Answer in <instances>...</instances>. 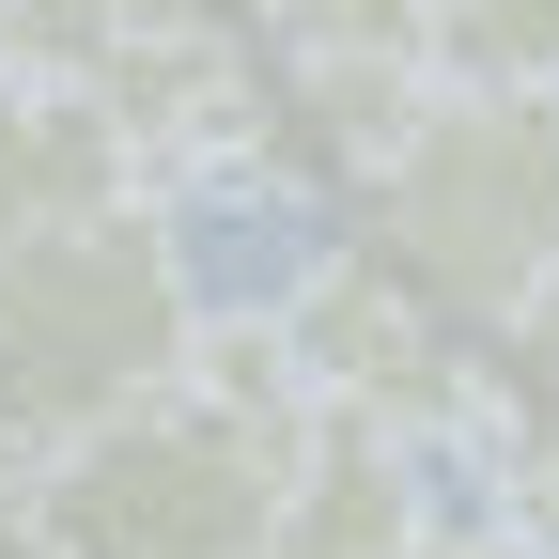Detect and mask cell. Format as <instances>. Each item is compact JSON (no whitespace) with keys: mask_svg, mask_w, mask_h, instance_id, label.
I'll use <instances>...</instances> for the list:
<instances>
[{"mask_svg":"<svg viewBox=\"0 0 559 559\" xmlns=\"http://www.w3.org/2000/svg\"><path fill=\"white\" fill-rule=\"evenodd\" d=\"M187 358H202V280L156 202L0 249V436H16V466H62L124 419H156Z\"/></svg>","mask_w":559,"mask_h":559,"instance_id":"obj_1","label":"cell"},{"mask_svg":"<svg viewBox=\"0 0 559 559\" xmlns=\"http://www.w3.org/2000/svg\"><path fill=\"white\" fill-rule=\"evenodd\" d=\"M358 249L436 296L466 342H498L528 296H559V94H451L404 124V156L358 187Z\"/></svg>","mask_w":559,"mask_h":559,"instance_id":"obj_2","label":"cell"},{"mask_svg":"<svg viewBox=\"0 0 559 559\" xmlns=\"http://www.w3.org/2000/svg\"><path fill=\"white\" fill-rule=\"evenodd\" d=\"M280 481H296V451H264L218 404L171 389L156 419L32 466V513H47L62 559H264L280 544Z\"/></svg>","mask_w":559,"mask_h":559,"instance_id":"obj_3","label":"cell"},{"mask_svg":"<svg viewBox=\"0 0 559 559\" xmlns=\"http://www.w3.org/2000/svg\"><path fill=\"white\" fill-rule=\"evenodd\" d=\"M280 342H296L311 419H358V436H404V451H436V436H466V419H481V342H466L436 296H404L358 234L296 264Z\"/></svg>","mask_w":559,"mask_h":559,"instance_id":"obj_4","label":"cell"},{"mask_svg":"<svg viewBox=\"0 0 559 559\" xmlns=\"http://www.w3.org/2000/svg\"><path fill=\"white\" fill-rule=\"evenodd\" d=\"M419 528H436V513H419V451L404 436H358V419H311L264 559H404Z\"/></svg>","mask_w":559,"mask_h":559,"instance_id":"obj_5","label":"cell"},{"mask_svg":"<svg viewBox=\"0 0 559 559\" xmlns=\"http://www.w3.org/2000/svg\"><path fill=\"white\" fill-rule=\"evenodd\" d=\"M481 389H498L513 419H544V436H559V296H528V311L498 326V358H481Z\"/></svg>","mask_w":559,"mask_h":559,"instance_id":"obj_6","label":"cell"},{"mask_svg":"<svg viewBox=\"0 0 559 559\" xmlns=\"http://www.w3.org/2000/svg\"><path fill=\"white\" fill-rule=\"evenodd\" d=\"M404 559H544V544H528V528H451V513H436Z\"/></svg>","mask_w":559,"mask_h":559,"instance_id":"obj_7","label":"cell"},{"mask_svg":"<svg viewBox=\"0 0 559 559\" xmlns=\"http://www.w3.org/2000/svg\"><path fill=\"white\" fill-rule=\"evenodd\" d=\"M0 559H62V544H47V513H32V498H0Z\"/></svg>","mask_w":559,"mask_h":559,"instance_id":"obj_8","label":"cell"},{"mask_svg":"<svg viewBox=\"0 0 559 559\" xmlns=\"http://www.w3.org/2000/svg\"><path fill=\"white\" fill-rule=\"evenodd\" d=\"M0 498H32V466H16V436H0Z\"/></svg>","mask_w":559,"mask_h":559,"instance_id":"obj_9","label":"cell"}]
</instances>
